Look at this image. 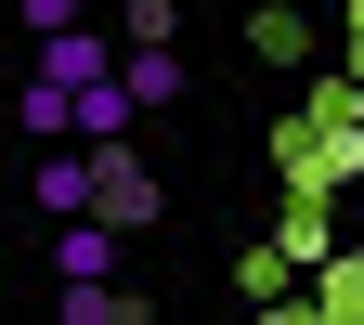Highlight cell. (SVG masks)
Instances as JSON below:
<instances>
[{"label":"cell","instance_id":"7","mask_svg":"<svg viewBox=\"0 0 364 325\" xmlns=\"http://www.w3.org/2000/svg\"><path fill=\"white\" fill-rule=\"evenodd\" d=\"M338 117H351V130H364V78H351V91H338Z\"/></svg>","mask_w":364,"mask_h":325},{"label":"cell","instance_id":"4","mask_svg":"<svg viewBox=\"0 0 364 325\" xmlns=\"http://www.w3.org/2000/svg\"><path fill=\"white\" fill-rule=\"evenodd\" d=\"M65 325H130V287L117 273H65Z\"/></svg>","mask_w":364,"mask_h":325},{"label":"cell","instance_id":"3","mask_svg":"<svg viewBox=\"0 0 364 325\" xmlns=\"http://www.w3.org/2000/svg\"><path fill=\"white\" fill-rule=\"evenodd\" d=\"M26 65L78 91V78H105V65H117V39H91V26H53V39H39V53H26Z\"/></svg>","mask_w":364,"mask_h":325},{"label":"cell","instance_id":"6","mask_svg":"<svg viewBox=\"0 0 364 325\" xmlns=\"http://www.w3.org/2000/svg\"><path fill=\"white\" fill-rule=\"evenodd\" d=\"M26 14V39H53V26H78V0H14Z\"/></svg>","mask_w":364,"mask_h":325},{"label":"cell","instance_id":"2","mask_svg":"<svg viewBox=\"0 0 364 325\" xmlns=\"http://www.w3.org/2000/svg\"><path fill=\"white\" fill-rule=\"evenodd\" d=\"M65 130H78V144H130V78H117V65L78 78V117H65Z\"/></svg>","mask_w":364,"mask_h":325},{"label":"cell","instance_id":"1","mask_svg":"<svg viewBox=\"0 0 364 325\" xmlns=\"http://www.w3.org/2000/svg\"><path fill=\"white\" fill-rule=\"evenodd\" d=\"M91 208L117 221V235H156V208H169V182L144 156H117V144H91Z\"/></svg>","mask_w":364,"mask_h":325},{"label":"cell","instance_id":"8","mask_svg":"<svg viewBox=\"0 0 364 325\" xmlns=\"http://www.w3.org/2000/svg\"><path fill=\"white\" fill-rule=\"evenodd\" d=\"M351 312H364V287H351Z\"/></svg>","mask_w":364,"mask_h":325},{"label":"cell","instance_id":"5","mask_svg":"<svg viewBox=\"0 0 364 325\" xmlns=\"http://www.w3.org/2000/svg\"><path fill=\"white\" fill-rule=\"evenodd\" d=\"M247 39H260V53H273V65H299V53H312V26L287 14V0H273V14H247Z\"/></svg>","mask_w":364,"mask_h":325}]
</instances>
